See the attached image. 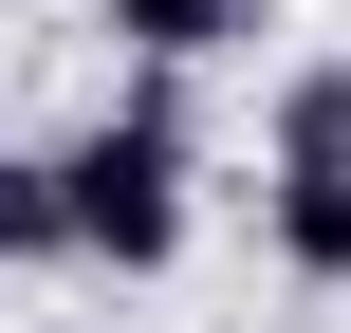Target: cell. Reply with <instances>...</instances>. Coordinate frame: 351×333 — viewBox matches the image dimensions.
Segmentation results:
<instances>
[{"mask_svg":"<svg viewBox=\"0 0 351 333\" xmlns=\"http://www.w3.org/2000/svg\"><path fill=\"white\" fill-rule=\"evenodd\" d=\"M56 185H74V260H93V278H167V260H185V222H204L185 74H130V93L56 148Z\"/></svg>","mask_w":351,"mask_h":333,"instance_id":"1","label":"cell"},{"mask_svg":"<svg viewBox=\"0 0 351 333\" xmlns=\"http://www.w3.org/2000/svg\"><path fill=\"white\" fill-rule=\"evenodd\" d=\"M259 241H278V278L351 297V56H296V74H278V167H259Z\"/></svg>","mask_w":351,"mask_h":333,"instance_id":"2","label":"cell"},{"mask_svg":"<svg viewBox=\"0 0 351 333\" xmlns=\"http://www.w3.org/2000/svg\"><path fill=\"white\" fill-rule=\"evenodd\" d=\"M111 37H130V74H204L259 37V0H111Z\"/></svg>","mask_w":351,"mask_h":333,"instance_id":"3","label":"cell"},{"mask_svg":"<svg viewBox=\"0 0 351 333\" xmlns=\"http://www.w3.org/2000/svg\"><path fill=\"white\" fill-rule=\"evenodd\" d=\"M37 260H74V185H56V148H0V278H37Z\"/></svg>","mask_w":351,"mask_h":333,"instance_id":"4","label":"cell"}]
</instances>
